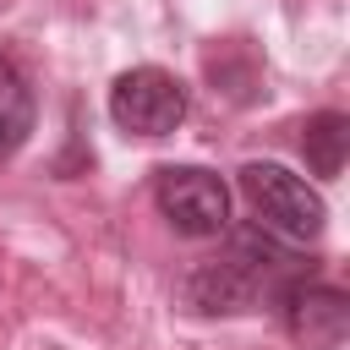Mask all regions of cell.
<instances>
[{
  "label": "cell",
  "mask_w": 350,
  "mask_h": 350,
  "mask_svg": "<svg viewBox=\"0 0 350 350\" xmlns=\"http://www.w3.org/2000/svg\"><path fill=\"white\" fill-rule=\"evenodd\" d=\"M306 273H312V262L290 241H279L257 224H241V230H224V246L180 279V301L208 317H241V312L273 306Z\"/></svg>",
  "instance_id": "obj_1"
},
{
  "label": "cell",
  "mask_w": 350,
  "mask_h": 350,
  "mask_svg": "<svg viewBox=\"0 0 350 350\" xmlns=\"http://www.w3.org/2000/svg\"><path fill=\"white\" fill-rule=\"evenodd\" d=\"M241 197H246L257 230H268V235H279V241H290V246L317 241L323 224H328L323 197H317L295 170H284V164H273V159L241 164Z\"/></svg>",
  "instance_id": "obj_2"
},
{
  "label": "cell",
  "mask_w": 350,
  "mask_h": 350,
  "mask_svg": "<svg viewBox=\"0 0 350 350\" xmlns=\"http://www.w3.org/2000/svg\"><path fill=\"white\" fill-rule=\"evenodd\" d=\"M153 202L186 241H213L230 230V186L202 164H164L153 180Z\"/></svg>",
  "instance_id": "obj_3"
},
{
  "label": "cell",
  "mask_w": 350,
  "mask_h": 350,
  "mask_svg": "<svg viewBox=\"0 0 350 350\" xmlns=\"http://www.w3.org/2000/svg\"><path fill=\"white\" fill-rule=\"evenodd\" d=\"M109 120L126 137H170L186 120V82L164 66H131L109 82Z\"/></svg>",
  "instance_id": "obj_4"
},
{
  "label": "cell",
  "mask_w": 350,
  "mask_h": 350,
  "mask_svg": "<svg viewBox=\"0 0 350 350\" xmlns=\"http://www.w3.org/2000/svg\"><path fill=\"white\" fill-rule=\"evenodd\" d=\"M279 317H284V334L306 350H339L345 334H350V295L339 284H323V279H295L279 301Z\"/></svg>",
  "instance_id": "obj_5"
},
{
  "label": "cell",
  "mask_w": 350,
  "mask_h": 350,
  "mask_svg": "<svg viewBox=\"0 0 350 350\" xmlns=\"http://www.w3.org/2000/svg\"><path fill=\"white\" fill-rule=\"evenodd\" d=\"M33 120H38L33 88H27L22 66H16L11 55H0V159H11V153H16L22 142H27Z\"/></svg>",
  "instance_id": "obj_6"
},
{
  "label": "cell",
  "mask_w": 350,
  "mask_h": 350,
  "mask_svg": "<svg viewBox=\"0 0 350 350\" xmlns=\"http://www.w3.org/2000/svg\"><path fill=\"white\" fill-rule=\"evenodd\" d=\"M301 153H306V170L312 175H339L345 170V153H350V120L339 109H317L306 126H301Z\"/></svg>",
  "instance_id": "obj_7"
}]
</instances>
